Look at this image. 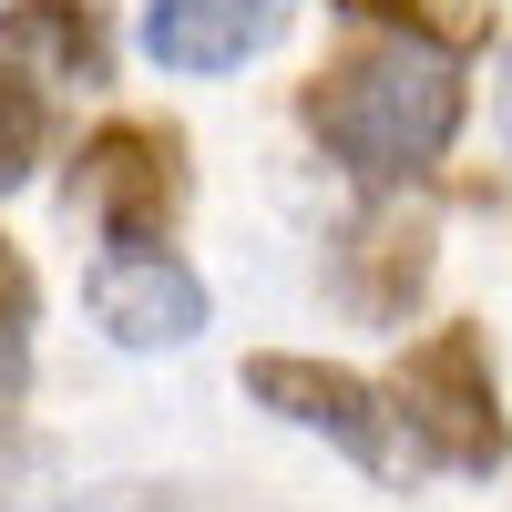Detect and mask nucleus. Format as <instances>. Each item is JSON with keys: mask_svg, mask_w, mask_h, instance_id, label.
I'll return each instance as SVG.
<instances>
[{"mask_svg": "<svg viewBox=\"0 0 512 512\" xmlns=\"http://www.w3.org/2000/svg\"><path fill=\"white\" fill-rule=\"evenodd\" d=\"M308 134L359 185H400L461 134V72L431 41H359L308 82Z\"/></svg>", "mask_w": 512, "mask_h": 512, "instance_id": "nucleus-1", "label": "nucleus"}, {"mask_svg": "<svg viewBox=\"0 0 512 512\" xmlns=\"http://www.w3.org/2000/svg\"><path fill=\"white\" fill-rule=\"evenodd\" d=\"M390 420H410V441L441 472H492L502 461V390H492V349L482 328H431L420 349L390 369Z\"/></svg>", "mask_w": 512, "mask_h": 512, "instance_id": "nucleus-2", "label": "nucleus"}, {"mask_svg": "<svg viewBox=\"0 0 512 512\" xmlns=\"http://www.w3.org/2000/svg\"><path fill=\"white\" fill-rule=\"evenodd\" d=\"M72 205L113 246H154L185 216V134L175 123H103V134L72 154Z\"/></svg>", "mask_w": 512, "mask_h": 512, "instance_id": "nucleus-3", "label": "nucleus"}, {"mask_svg": "<svg viewBox=\"0 0 512 512\" xmlns=\"http://www.w3.org/2000/svg\"><path fill=\"white\" fill-rule=\"evenodd\" d=\"M246 390L256 410L297 420V431H318L328 451H349L359 472H390V410H379V390L359 369H328V359H246Z\"/></svg>", "mask_w": 512, "mask_h": 512, "instance_id": "nucleus-4", "label": "nucleus"}, {"mask_svg": "<svg viewBox=\"0 0 512 512\" xmlns=\"http://www.w3.org/2000/svg\"><path fill=\"white\" fill-rule=\"evenodd\" d=\"M82 297H93V328L113 349H185L205 328V277L185 256H164V246H113L82 277Z\"/></svg>", "mask_w": 512, "mask_h": 512, "instance_id": "nucleus-5", "label": "nucleus"}, {"mask_svg": "<svg viewBox=\"0 0 512 512\" xmlns=\"http://www.w3.org/2000/svg\"><path fill=\"white\" fill-rule=\"evenodd\" d=\"M0 72H21L31 93H93L113 82V31L93 0H11L0 11Z\"/></svg>", "mask_w": 512, "mask_h": 512, "instance_id": "nucleus-6", "label": "nucleus"}, {"mask_svg": "<svg viewBox=\"0 0 512 512\" xmlns=\"http://www.w3.org/2000/svg\"><path fill=\"white\" fill-rule=\"evenodd\" d=\"M297 0H154L144 11V52L164 72H236L287 31Z\"/></svg>", "mask_w": 512, "mask_h": 512, "instance_id": "nucleus-7", "label": "nucleus"}, {"mask_svg": "<svg viewBox=\"0 0 512 512\" xmlns=\"http://www.w3.org/2000/svg\"><path fill=\"white\" fill-rule=\"evenodd\" d=\"M338 277H349L359 318H400L420 277H431V216H410V205H390V216H359L349 256H338Z\"/></svg>", "mask_w": 512, "mask_h": 512, "instance_id": "nucleus-8", "label": "nucleus"}, {"mask_svg": "<svg viewBox=\"0 0 512 512\" xmlns=\"http://www.w3.org/2000/svg\"><path fill=\"white\" fill-rule=\"evenodd\" d=\"M41 144H52V93H31L21 72H0V195L41 164Z\"/></svg>", "mask_w": 512, "mask_h": 512, "instance_id": "nucleus-9", "label": "nucleus"}, {"mask_svg": "<svg viewBox=\"0 0 512 512\" xmlns=\"http://www.w3.org/2000/svg\"><path fill=\"white\" fill-rule=\"evenodd\" d=\"M359 11L410 21V41H431V52H451V41H482V31H492V0H359Z\"/></svg>", "mask_w": 512, "mask_h": 512, "instance_id": "nucleus-10", "label": "nucleus"}, {"mask_svg": "<svg viewBox=\"0 0 512 512\" xmlns=\"http://www.w3.org/2000/svg\"><path fill=\"white\" fill-rule=\"evenodd\" d=\"M31 379V267L0 246V400Z\"/></svg>", "mask_w": 512, "mask_h": 512, "instance_id": "nucleus-11", "label": "nucleus"}, {"mask_svg": "<svg viewBox=\"0 0 512 512\" xmlns=\"http://www.w3.org/2000/svg\"><path fill=\"white\" fill-rule=\"evenodd\" d=\"M502 123H512V93H502Z\"/></svg>", "mask_w": 512, "mask_h": 512, "instance_id": "nucleus-12", "label": "nucleus"}]
</instances>
